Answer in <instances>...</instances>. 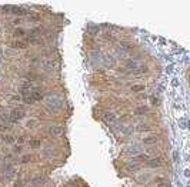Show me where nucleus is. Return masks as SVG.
<instances>
[{
	"mask_svg": "<svg viewBox=\"0 0 190 187\" xmlns=\"http://www.w3.org/2000/svg\"><path fill=\"white\" fill-rule=\"evenodd\" d=\"M137 130L139 131H150L152 127L149 126V124H139V126H137Z\"/></svg>",
	"mask_w": 190,
	"mask_h": 187,
	"instance_id": "obj_16",
	"label": "nucleus"
},
{
	"mask_svg": "<svg viewBox=\"0 0 190 187\" xmlns=\"http://www.w3.org/2000/svg\"><path fill=\"white\" fill-rule=\"evenodd\" d=\"M13 36L16 39H22V37H26V36H27V32H26V30H24V29H20V27H16L14 29V32H13Z\"/></svg>",
	"mask_w": 190,
	"mask_h": 187,
	"instance_id": "obj_8",
	"label": "nucleus"
},
{
	"mask_svg": "<svg viewBox=\"0 0 190 187\" xmlns=\"http://www.w3.org/2000/svg\"><path fill=\"white\" fill-rule=\"evenodd\" d=\"M146 164H147L149 167H152V168L160 167V166H162V159H160V157H153V159L147 160V161H146Z\"/></svg>",
	"mask_w": 190,
	"mask_h": 187,
	"instance_id": "obj_5",
	"label": "nucleus"
},
{
	"mask_svg": "<svg viewBox=\"0 0 190 187\" xmlns=\"http://www.w3.org/2000/svg\"><path fill=\"white\" fill-rule=\"evenodd\" d=\"M156 187H169V184H167V182H164V183H159Z\"/></svg>",
	"mask_w": 190,
	"mask_h": 187,
	"instance_id": "obj_26",
	"label": "nucleus"
},
{
	"mask_svg": "<svg viewBox=\"0 0 190 187\" xmlns=\"http://www.w3.org/2000/svg\"><path fill=\"white\" fill-rule=\"evenodd\" d=\"M10 116H12V119H13L14 122L17 123L19 120H22V119L26 116V112H24L23 107H16V109H13V110L10 112Z\"/></svg>",
	"mask_w": 190,
	"mask_h": 187,
	"instance_id": "obj_2",
	"label": "nucleus"
},
{
	"mask_svg": "<svg viewBox=\"0 0 190 187\" xmlns=\"http://www.w3.org/2000/svg\"><path fill=\"white\" fill-rule=\"evenodd\" d=\"M29 44L24 40H14L13 43H12V47L13 49H17V50H23V49H26Z\"/></svg>",
	"mask_w": 190,
	"mask_h": 187,
	"instance_id": "obj_7",
	"label": "nucleus"
},
{
	"mask_svg": "<svg viewBox=\"0 0 190 187\" xmlns=\"http://www.w3.org/2000/svg\"><path fill=\"white\" fill-rule=\"evenodd\" d=\"M152 157L147 154H144V153H142V154H139L137 157H136V160H140V161H147V160H150Z\"/></svg>",
	"mask_w": 190,
	"mask_h": 187,
	"instance_id": "obj_17",
	"label": "nucleus"
},
{
	"mask_svg": "<svg viewBox=\"0 0 190 187\" xmlns=\"http://www.w3.org/2000/svg\"><path fill=\"white\" fill-rule=\"evenodd\" d=\"M24 143V137H22V136H20V137H17V139H16V144H23Z\"/></svg>",
	"mask_w": 190,
	"mask_h": 187,
	"instance_id": "obj_22",
	"label": "nucleus"
},
{
	"mask_svg": "<svg viewBox=\"0 0 190 187\" xmlns=\"http://www.w3.org/2000/svg\"><path fill=\"white\" fill-rule=\"evenodd\" d=\"M149 112V107H146V106H140V107H137L133 112V114H136V116H142V114H146V113Z\"/></svg>",
	"mask_w": 190,
	"mask_h": 187,
	"instance_id": "obj_11",
	"label": "nucleus"
},
{
	"mask_svg": "<svg viewBox=\"0 0 190 187\" xmlns=\"http://www.w3.org/2000/svg\"><path fill=\"white\" fill-rule=\"evenodd\" d=\"M13 154H6L5 156V161H13Z\"/></svg>",
	"mask_w": 190,
	"mask_h": 187,
	"instance_id": "obj_23",
	"label": "nucleus"
},
{
	"mask_svg": "<svg viewBox=\"0 0 190 187\" xmlns=\"http://www.w3.org/2000/svg\"><path fill=\"white\" fill-rule=\"evenodd\" d=\"M43 183H44V182H43V180H42L40 177H34V178H32V184H33V186H42Z\"/></svg>",
	"mask_w": 190,
	"mask_h": 187,
	"instance_id": "obj_18",
	"label": "nucleus"
},
{
	"mask_svg": "<svg viewBox=\"0 0 190 187\" xmlns=\"http://www.w3.org/2000/svg\"><path fill=\"white\" fill-rule=\"evenodd\" d=\"M33 89H34L33 83H30V81H24V83L20 84V87H19V92L22 93V96H24V94H27L29 92H32Z\"/></svg>",
	"mask_w": 190,
	"mask_h": 187,
	"instance_id": "obj_3",
	"label": "nucleus"
},
{
	"mask_svg": "<svg viewBox=\"0 0 190 187\" xmlns=\"http://www.w3.org/2000/svg\"><path fill=\"white\" fill-rule=\"evenodd\" d=\"M153 141H156V137H146V139H143L144 144H147V143H153Z\"/></svg>",
	"mask_w": 190,
	"mask_h": 187,
	"instance_id": "obj_21",
	"label": "nucleus"
},
{
	"mask_svg": "<svg viewBox=\"0 0 190 187\" xmlns=\"http://www.w3.org/2000/svg\"><path fill=\"white\" fill-rule=\"evenodd\" d=\"M24 183H26V180H23V178L17 177V178H16V182L13 183V187H23V186H24Z\"/></svg>",
	"mask_w": 190,
	"mask_h": 187,
	"instance_id": "obj_14",
	"label": "nucleus"
},
{
	"mask_svg": "<svg viewBox=\"0 0 190 187\" xmlns=\"http://www.w3.org/2000/svg\"><path fill=\"white\" fill-rule=\"evenodd\" d=\"M127 67H130V69H136V67H137V64H136L135 61H133V63H132V61H129V63H127Z\"/></svg>",
	"mask_w": 190,
	"mask_h": 187,
	"instance_id": "obj_24",
	"label": "nucleus"
},
{
	"mask_svg": "<svg viewBox=\"0 0 190 187\" xmlns=\"http://www.w3.org/2000/svg\"><path fill=\"white\" fill-rule=\"evenodd\" d=\"M27 144L30 146V149H39L42 146V140L40 139H30L27 141Z\"/></svg>",
	"mask_w": 190,
	"mask_h": 187,
	"instance_id": "obj_9",
	"label": "nucleus"
},
{
	"mask_svg": "<svg viewBox=\"0 0 190 187\" xmlns=\"http://www.w3.org/2000/svg\"><path fill=\"white\" fill-rule=\"evenodd\" d=\"M150 102L153 104H159L160 103V99H159L157 96H150Z\"/></svg>",
	"mask_w": 190,
	"mask_h": 187,
	"instance_id": "obj_20",
	"label": "nucleus"
},
{
	"mask_svg": "<svg viewBox=\"0 0 190 187\" xmlns=\"http://www.w3.org/2000/svg\"><path fill=\"white\" fill-rule=\"evenodd\" d=\"M23 144H14V147H13V151L16 153V154H19V153H22L23 151Z\"/></svg>",
	"mask_w": 190,
	"mask_h": 187,
	"instance_id": "obj_19",
	"label": "nucleus"
},
{
	"mask_svg": "<svg viewBox=\"0 0 190 187\" xmlns=\"http://www.w3.org/2000/svg\"><path fill=\"white\" fill-rule=\"evenodd\" d=\"M130 90H132L133 93H140V92L144 90V86H142V84H135V86L130 87Z\"/></svg>",
	"mask_w": 190,
	"mask_h": 187,
	"instance_id": "obj_12",
	"label": "nucleus"
},
{
	"mask_svg": "<svg viewBox=\"0 0 190 187\" xmlns=\"http://www.w3.org/2000/svg\"><path fill=\"white\" fill-rule=\"evenodd\" d=\"M104 119L109 120V122H113V120L116 119V114H114V113H110V112H106L104 113Z\"/></svg>",
	"mask_w": 190,
	"mask_h": 187,
	"instance_id": "obj_15",
	"label": "nucleus"
},
{
	"mask_svg": "<svg viewBox=\"0 0 190 187\" xmlns=\"http://www.w3.org/2000/svg\"><path fill=\"white\" fill-rule=\"evenodd\" d=\"M43 97H44V94L42 93V90L39 89V87H34L32 92H29L27 94H24L23 96V103L34 104L36 102H40Z\"/></svg>",
	"mask_w": 190,
	"mask_h": 187,
	"instance_id": "obj_1",
	"label": "nucleus"
},
{
	"mask_svg": "<svg viewBox=\"0 0 190 187\" xmlns=\"http://www.w3.org/2000/svg\"><path fill=\"white\" fill-rule=\"evenodd\" d=\"M24 79H26V81H30V83H33V81H36V80H39V74H37L36 71H26L24 73Z\"/></svg>",
	"mask_w": 190,
	"mask_h": 187,
	"instance_id": "obj_6",
	"label": "nucleus"
},
{
	"mask_svg": "<svg viewBox=\"0 0 190 187\" xmlns=\"http://www.w3.org/2000/svg\"><path fill=\"white\" fill-rule=\"evenodd\" d=\"M30 160H32L30 154H26V156H22V157L19 159V163L20 164H27V163H30Z\"/></svg>",
	"mask_w": 190,
	"mask_h": 187,
	"instance_id": "obj_13",
	"label": "nucleus"
},
{
	"mask_svg": "<svg viewBox=\"0 0 190 187\" xmlns=\"http://www.w3.org/2000/svg\"><path fill=\"white\" fill-rule=\"evenodd\" d=\"M0 140H3V143H6V144H13L14 141H16V139L10 134H3V136H0Z\"/></svg>",
	"mask_w": 190,
	"mask_h": 187,
	"instance_id": "obj_10",
	"label": "nucleus"
},
{
	"mask_svg": "<svg viewBox=\"0 0 190 187\" xmlns=\"http://www.w3.org/2000/svg\"><path fill=\"white\" fill-rule=\"evenodd\" d=\"M22 22H23V19H16L13 22V24H14V26H17V24H22Z\"/></svg>",
	"mask_w": 190,
	"mask_h": 187,
	"instance_id": "obj_25",
	"label": "nucleus"
},
{
	"mask_svg": "<svg viewBox=\"0 0 190 187\" xmlns=\"http://www.w3.org/2000/svg\"><path fill=\"white\" fill-rule=\"evenodd\" d=\"M47 133L50 136H53V137H60L62 134H63V127L60 126H50L49 129H47Z\"/></svg>",
	"mask_w": 190,
	"mask_h": 187,
	"instance_id": "obj_4",
	"label": "nucleus"
}]
</instances>
